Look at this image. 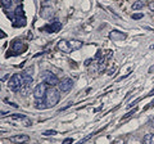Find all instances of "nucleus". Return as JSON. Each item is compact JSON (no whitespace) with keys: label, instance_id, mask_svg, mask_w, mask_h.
<instances>
[{"label":"nucleus","instance_id":"1","mask_svg":"<svg viewBox=\"0 0 154 144\" xmlns=\"http://www.w3.org/2000/svg\"><path fill=\"white\" fill-rule=\"evenodd\" d=\"M60 99V93L59 90H57L54 88H50L46 90V94H45V103H46V108L49 107H54V105L58 104Z\"/></svg>","mask_w":154,"mask_h":144},{"label":"nucleus","instance_id":"2","mask_svg":"<svg viewBox=\"0 0 154 144\" xmlns=\"http://www.w3.org/2000/svg\"><path fill=\"white\" fill-rule=\"evenodd\" d=\"M22 85H23V76L19 75V74L13 75L12 77H11V80L8 81V88L14 90V92H18V90H21Z\"/></svg>","mask_w":154,"mask_h":144},{"label":"nucleus","instance_id":"3","mask_svg":"<svg viewBox=\"0 0 154 144\" xmlns=\"http://www.w3.org/2000/svg\"><path fill=\"white\" fill-rule=\"evenodd\" d=\"M42 79H44V83L48 85V86H50V88H53V86H55L59 84V80H58V77L54 75V74H51V72L49 71H46L44 76H42Z\"/></svg>","mask_w":154,"mask_h":144},{"label":"nucleus","instance_id":"4","mask_svg":"<svg viewBox=\"0 0 154 144\" xmlns=\"http://www.w3.org/2000/svg\"><path fill=\"white\" fill-rule=\"evenodd\" d=\"M58 86H59V92L67 93V92H69V90L72 89V86H73V80L69 79V77H66L62 81H59Z\"/></svg>","mask_w":154,"mask_h":144},{"label":"nucleus","instance_id":"5","mask_svg":"<svg viewBox=\"0 0 154 144\" xmlns=\"http://www.w3.org/2000/svg\"><path fill=\"white\" fill-rule=\"evenodd\" d=\"M45 94H46V88L44 84H38V85H36V88L33 89V97L37 100L45 98Z\"/></svg>","mask_w":154,"mask_h":144},{"label":"nucleus","instance_id":"6","mask_svg":"<svg viewBox=\"0 0 154 144\" xmlns=\"http://www.w3.org/2000/svg\"><path fill=\"white\" fill-rule=\"evenodd\" d=\"M58 48L62 50V52H64V53H71V48H69V44H68V41L67 40H60L59 41V44H58Z\"/></svg>","mask_w":154,"mask_h":144},{"label":"nucleus","instance_id":"7","mask_svg":"<svg viewBox=\"0 0 154 144\" xmlns=\"http://www.w3.org/2000/svg\"><path fill=\"white\" fill-rule=\"evenodd\" d=\"M11 140L14 143H18V144H22V143H26L28 140V136L27 135H16V136H12Z\"/></svg>","mask_w":154,"mask_h":144},{"label":"nucleus","instance_id":"8","mask_svg":"<svg viewBox=\"0 0 154 144\" xmlns=\"http://www.w3.org/2000/svg\"><path fill=\"white\" fill-rule=\"evenodd\" d=\"M68 44H69L71 50L73 52V50H79L80 48L82 46V41H79V40H71V41H68Z\"/></svg>","mask_w":154,"mask_h":144},{"label":"nucleus","instance_id":"9","mask_svg":"<svg viewBox=\"0 0 154 144\" xmlns=\"http://www.w3.org/2000/svg\"><path fill=\"white\" fill-rule=\"evenodd\" d=\"M45 28L48 30V32H57L60 28V23L55 22V23H53V25H50V26H46Z\"/></svg>","mask_w":154,"mask_h":144},{"label":"nucleus","instance_id":"10","mask_svg":"<svg viewBox=\"0 0 154 144\" xmlns=\"http://www.w3.org/2000/svg\"><path fill=\"white\" fill-rule=\"evenodd\" d=\"M14 14H16L17 18H21V17H25V11H23V7L22 5H18L14 11Z\"/></svg>","mask_w":154,"mask_h":144},{"label":"nucleus","instance_id":"11","mask_svg":"<svg viewBox=\"0 0 154 144\" xmlns=\"http://www.w3.org/2000/svg\"><path fill=\"white\" fill-rule=\"evenodd\" d=\"M144 144H154V134H146L144 136Z\"/></svg>","mask_w":154,"mask_h":144},{"label":"nucleus","instance_id":"12","mask_svg":"<svg viewBox=\"0 0 154 144\" xmlns=\"http://www.w3.org/2000/svg\"><path fill=\"white\" fill-rule=\"evenodd\" d=\"M144 5H145L144 0H137V2H135L132 4V9H134V11H139V9H141Z\"/></svg>","mask_w":154,"mask_h":144},{"label":"nucleus","instance_id":"13","mask_svg":"<svg viewBox=\"0 0 154 144\" xmlns=\"http://www.w3.org/2000/svg\"><path fill=\"white\" fill-rule=\"evenodd\" d=\"M0 4L3 8H9L12 5V0H0Z\"/></svg>","mask_w":154,"mask_h":144},{"label":"nucleus","instance_id":"14","mask_svg":"<svg viewBox=\"0 0 154 144\" xmlns=\"http://www.w3.org/2000/svg\"><path fill=\"white\" fill-rule=\"evenodd\" d=\"M11 118L12 120H21V118H26L25 116H23V114H21V113H19V114H12V116H11Z\"/></svg>","mask_w":154,"mask_h":144},{"label":"nucleus","instance_id":"15","mask_svg":"<svg viewBox=\"0 0 154 144\" xmlns=\"http://www.w3.org/2000/svg\"><path fill=\"white\" fill-rule=\"evenodd\" d=\"M21 48H22V44H21V42H18V41H17V42H14L13 49L16 50V52H17V50H21Z\"/></svg>","mask_w":154,"mask_h":144},{"label":"nucleus","instance_id":"16","mask_svg":"<svg viewBox=\"0 0 154 144\" xmlns=\"http://www.w3.org/2000/svg\"><path fill=\"white\" fill-rule=\"evenodd\" d=\"M55 134H57L55 130H46V131H44V135H55Z\"/></svg>","mask_w":154,"mask_h":144},{"label":"nucleus","instance_id":"17","mask_svg":"<svg viewBox=\"0 0 154 144\" xmlns=\"http://www.w3.org/2000/svg\"><path fill=\"white\" fill-rule=\"evenodd\" d=\"M132 18L134 20H140V18H143V14L139 13V14H132Z\"/></svg>","mask_w":154,"mask_h":144},{"label":"nucleus","instance_id":"18","mask_svg":"<svg viewBox=\"0 0 154 144\" xmlns=\"http://www.w3.org/2000/svg\"><path fill=\"white\" fill-rule=\"evenodd\" d=\"M72 143H73V139L72 138H67L66 140L63 142V144H72Z\"/></svg>","mask_w":154,"mask_h":144},{"label":"nucleus","instance_id":"19","mask_svg":"<svg viewBox=\"0 0 154 144\" xmlns=\"http://www.w3.org/2000/svg\"><path fill=\"white\" fill-rule=\"evenodd\" d=\"M126 144H140V143H139V142L136 140V139H135V140H132V139H131V140H128Z\"/></svg>","mask_w":154,"mask_h":144},{"label":"nucleus","instance_id":"20","mask_svg":"<svg viewBox=\"0 0 154 144\" xmlns=\"http://www.w3.org/2000/svg\"><path fill=\"white\" fill-rule=\"evenodd\" d=\"M149 8H150V11H154V3H149Z\"/></svg>","mask_w":154,"mask_h":144},{"label":"nucleus","instance_id":"21","mask_svg":"<svg viewBox=\"0 0 154 144\" xmlns=\"http://www.w3.org/2000/svg\"><path fill=\"white\" fill-rule=\"evenodd\" d=\"M0 36H4V33H0Z\"/></svg>","mask_w":154,"mask_h":144}]
</instances>
